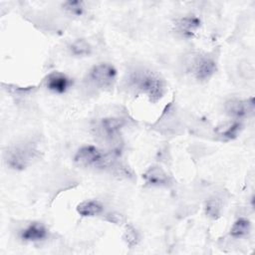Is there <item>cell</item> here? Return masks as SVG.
<instances>
[{"instance_id":"cell-1","label":"cell","mask_w":255,"mask_h":255,"mask_svg":"<svg viewBox=\"0 0 255 255\" xmlns=\"http://www.w3.org/2000/svg\"><path fill=\"white\" fill-rule=\"evenodd\" d=\"M128 84L137 92L145 95L152 103L158 102L165 93L163 79L145 68H136L128 75Z\"/></svg>"},{"instance_id":"cell-2","label":"cell","mask_w":255,"mask_h":255,"mask_svg":"<svg viewBox=\"0 0 255 255\" xmlns=\"http://www.w3.org/2000/svg\"><path fill=\"white\" fill-rule=\"evenodd\" d=\"M38 150L30 143L13 146L6 152L7 163L15 169H23L37 157Z\"/></svg>"},{"instance_id":"cell-3","label":"cell","mask_w":255,"mask_h":255,"mask_svg":"<svg viewBox=\"0 0 255 255\" xmlns=\"http://www.w3.org/2000/svg\"><path fill=\"white\" fill-rule=\"evenodd\" d=\"M75 162L83 167H104L110 162V157L94 145L82 146L75 155Z\"/></svg>"},{"instance_id":"cell-4","label":"cell","mask_w":255,"mask_h":255,"mask_svg":"<svg viewBox=\"0 0 255 255\" xmlns=\"http://www.w3.org/2000/svg\"><path fill=\"white\" fill-rule=\"evenodd\" d=\"M116 69L107 63H101L94 66L89 73L90 81L94 86L101 90L112 88L116 81Z\"/></svg>"},{"instance_id":"cell-5","label":"cell","mask_w":255,"mask_h":255,"mask_svg":"<svg viewBox=\"0 0 255 255\" xmlns=\"http://www.w3.org/2000/svg\"><path fill=\"white\" fill-rule=\"evenodd\" d=\"M216 71V62L210 56L201 55L192 63V73L197 80H208Z\"/></svg>"},{"instance_id":"cell-6","label":"cell","mask_w":255,"mask_h":255,"mask_svg":"<svg viewBox=\"0 0 255 255\" xmlns=\"http://www.w3.org/2000/svg\"><path fill=\"white\" fill-rule=\"evenodd\" d=\"M225 111L230 117L234 119H241L247 117L254 112L253 98H250L249 100H229L225 104Z\"/></svg>"},{"instance_id":"cell-7","label":"cell","mask_w":255,"mask_h":255,"mask_svg":"<svg viewBox=\"0 0 255 255\" xmlns=\"http://www.w3.org/2000/svg\"><path fill=\"white\" fill-rule=\"evenodd\" d=\"M71 84H72L71 79L65 74L59 73V72L50 74L46 80L47 88L50 91L58 94L65 93L70 88Z\"/></svg>"},{"instance_id":"cell-8","label":"cell","mask_w":255,"mask_h":255,"mask_svg":"<svg viewBox=\"0 0 255 255\" xmlns=\"http://www.w3.org/2000/svg\"><path fill=\"white\" fill-rule=\"evenodd\" d=\"M199 27H200V20L195 16L183 17L179 19L175 24L176 31L186 38L193 37V35L196 33Z\"/></svg>"},{"instance_id":"cell-9","label":"cell","mask_w":255,"mask_h":255,"mask_svg":"<svg viewBox=\"0 0 255 255\" xmlns=\"http://www.w3.org/2000/svg\"><path fill=\"white\" fill-rule=\"evenodd\" d=\"M47 236L46 227L39 222H32L21 230L20 238L24 241H40Z\"/></svg>"},{"instance_id":"cell-10","label":"cell","mask_w":255,"mask_h":255,"mask_svg":"<svg viewBox=\"0 0 255 255\" xmlns=\"http://www.w3.org/2000/svg\"><path fill=\"white\" fill-rule=\"evenodd\" d=\"M125 125V121L120 118H106L103 119L100 124V128L108 138H115L120 129Z\"/></svg>"},{"instance_id":"cell-11","label":"cell","mask_w":255,"mask_h":255,"mask_svg":"<svg viewBox=\"0 0 255 255\" xmlns=\"http://www.w3.org/2000/svg\"><path fill=\"white\" fill-rule=\"evenodd\" d=\"M143 178L150 185H164L168 182L166 172L158 165L150 166L143 174Z\"/></svg>"},{"instance_id":"cell-12","label":"cell","mask_w":255,"mask_h":255,"mask_svg":"<svg viewBox=\"0 0 255 255\" xmlns=\"http://www.w3.org/2000/svg\"><path fill=\"white\" fill-rule=\"evenodd\" d=\"M77 211L82 216H97L103 211V205L97 200H86L78 204Z\"/></svg>"},{"instance_id":"cell-13","label":"cell","mask_w":255,"mask_h":255,"mask_svg":"<svg viewBox=\"0 0 255 255\" xmlns=\"http://www.w3.org/2000/svg\"><path fill=\"white\" fill-rule=\"evenodd\" d=\"M250 228H251V224L248 219L239 218L232 225V227L230 229V235L235 238L243 237L249 233Z\"/></svg>"},{"instance_id":"cell-14","label":"cell","mask_w":255,"mask_h":255,"mask_svg":"<svg viewBox=\"0 0 255 255\" xmlns=\"http://www.w3.org/2000/svg\"><path fill=\"white\" fill-rule=\"evenodd\" d=\"M70 50L73 55L79 57L89 56L92 53L91 45L84 39H78L72 43L70 46Z\"/></svg>"},{"instance_id":"cell-15","label":"cell","mask_w":255,"mask_h":255,"mask_svg":"<svg viewBox=\"0 0 255 255\" xmlns=\"http://www.w3.org/2000/svg\"><path fill=\"white\" fill-rule=\"evenodd\" d=\"M63 7L71 14L77 15V16L82 15L84 12V2L79 1V0L66 1V2H64Z\"/></svg>"},{"instance_id":"cell-16","label":"cell","mask_w":255,"mask_h":255,"mask_svg":"<svg viewBox=\"0 0 255 255\" xmlns=\"http://www.w3.org/2000/svg\"><path fill=\"white\" fill-rule=\"evenodd\" d=\"M206 214L212 218H216L220 214L221 203L217 198H211L206 202Z\"/></svg>"},{"instance_id":"cell-17","label":"cell","mask_w":255,"mask_h":255,"mask_svg":"<svg viewBox=\"0 0 255 255\" xmlns=\"http://www.w3.org/2000/svg\"><path fill=\"white\" fill-rule=\"evenodd\" d=\"M240 128H241V124L240 123H233L225 130H223L221 132V134H223L224 136H226L228 138H232V137L236 136V134L240 130Z\"/></svg>"}]
</instances>
